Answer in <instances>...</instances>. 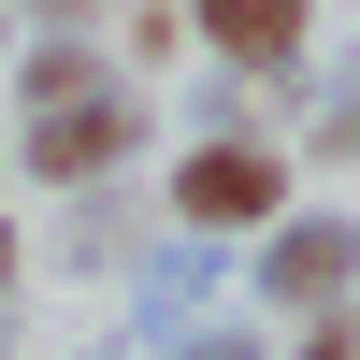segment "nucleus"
I'll return each instance as SVG.
<instances>
[{"label": "nucleus", "instance_id": "f257e3e1", "mask_svg": "<svg viewBox=\"0 0 360 360\" xmlns=\"http://www.w3.org/2000/svg\"><path fill=\"white\" fill-rule=\"evenodd\" d=\"M115 144H130V86L72 72V58H44V101H29V159L44 173H101Z\"/></svg>", "mask_w": 360, "mask_h": 360}, {"label": "nucleus", "instance_id": "f03ea898", "mask_svg": "<svg viewBox=\"0 0 360 360\" xmlns=\"http://www.w3.org/2000/svg\"><path fill=\"white\" fill-rule=\"evenodd\" d=\"M259 288H274L288 317H317V332H332V303L360 288V231H346V217H288L274 259H259Z\"/></svg>", "mask_w": 360, "mask_h": 360}, {"label": "nucleus", "instance_id": "7ed1b4c3", "mask_svg": "<svg viewBox=\"0 0 360 360\" xmlns=\"http://www.w3.org/2000/svg\"><path fill=\"white\" fill-rule=\"evenodd\" d=\"M173 202H188L202 231H245V217H274V202H288V159H274V144H217V159H188V188H173Z\"/></svg>", "mask_w": 360, "mask_h": 360}, {"label": "nucleus", "instance_id": "20e7f679", "mask_svg": "<svg viewBox=\"0 0 360 360\" xmlns=\"http://www.w3.org/2000/svg\"><path fill=\"white\" fill-rule=\"evenodd\" d=\"M202 29H217L231 58H303V29H317V0H202Z\"/></svg>", "mask_w": 360, "mask_h": 360}, {"label": "nucleus", "instance_id": "39448f33", "mask_svg": "<svg viewBox=\"0 0 360 360\" xmlns=\"http://www.w3.org/2000/svg\"><path fill=\"white\" fill-rule=\"evenodd\" d=\"M303 360H360V317H346V332H303Z\"/></svg>", "mask_w": 360, "mask_h": 360}, {"label": "nucleus", "instance_id": "423d86ee", "mask_svg": "<svg viewBox=\"0 0 360 360\" xmlns=\"http://www.w3.org/2000/svg\"><path fill=\"white\" fill-rule=\"evenodd\" d=\"M173 360H245V346H231V332H202V346H173Z\"/></svg>", "mask_w": 360, "mask_h": 360}, {"label": "nucleus", "instance_id": "0eeeda50", "mask_svg": "<svg viewBox=\"0 0 360 360\" xmlns=\"http://www.w3.org/2000/svg\"><path fill=\"white\" fill-rule=\"evenodd\" d=\"M0 288H15V245H0Z\"/></svg>", "mask_w": 360, "mask_h": 360}]
</instances>
